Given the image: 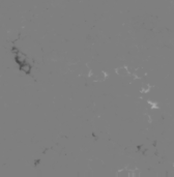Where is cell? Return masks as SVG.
Returning <instances> with one entry per match:
<instances>
[{"label":"cell","instance_id":"1","mask_svg":"<svg viewBox=\"0 0 174 177\" xmlns=\"http://www.w3.org/2000/svg\"><path fill=\"white\" fill-rule=\"evenodd\" d=\"M116 73L118 75H121V76H124V77L129 75V72H127V69H126V68H118L116 71Z\"/></svg>","mask_w":174,"mask_h":177}]
</instances>
